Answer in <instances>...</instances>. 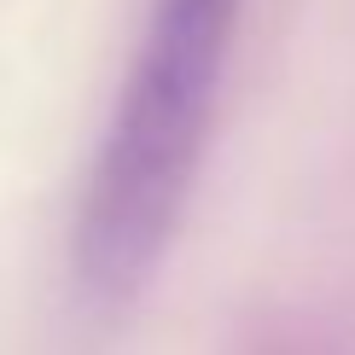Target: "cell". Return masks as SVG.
I'll use <instances>...</instances> for the list:
<instances>
[{"label":"cell","instance_id":"6da1fadb","mask_svg":"<svg viewBox=\"0 0 355 355\" xmlns=\"http://www.w3.org/2000/svg\"><path fill=\"white\" fill-rule=\"evenodd\" d=\"M245 0H157L76 204V279L123 303L181 227Z\"/></svg>","mask_w":355,"mask_h":355}]
</instances>
